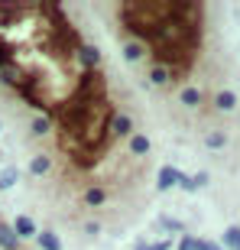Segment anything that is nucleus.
I'll return each mask as SVG.
<instances>
[{
  "label": "nucleus",
  "mask_w": 240,
  "mask_h": 250,
  "mask_svg": "<svg viewBox=\"0 0 240 250\" xmlns=\"http://www.w3.org/2000/svg\"><path fill=\"white\" fill-rule=\"evenodd\" d=\"M214 104H218L221 111H234V107H237V94L224 88V91H218V98H214Z\"/></svg>",
  "instance_id": "1"
},
{
  "label": "nucleus",
  "mask_w": 240,
  "mask_h": 250,
  "mask_svg": "<svg viewBox=\"0 0 240 250\" xmlns=\"http://www.w3.org/2000/svg\"><path fill=\"white\" fill-rule=\"evenodd\" d=\"M0 244H3L7 250H17L20 247V237L13 234V228H7L3 221H0Z\"/></svg>",
  "instance_id": "2"
},
{
  "label": "nucleus",
  "mask_w": 240,
  "mask_h": 250,
  "mask_svg": "<svg viewBox=\"0 0 240 250\" xmlns=\"http://www.w3.org/2000/svg\"><path fill=\"white\" fill-rule=\"evenodd\" d=\"M149 82L153 84H172V75H169V68H162V65H153V68H149Z\"/></svg>",
  "instance_id": "3"
},
{
  "label": "nucleus",
  "mask_w": 240,
  "mask_h": 250,
  "mask_svg": "<svg viewBox=\"0 0 240 250\" xmlns=\"http://www.w3.org/2000/svg\"><path fill=\"white\" fill-rule=\"evenodd\" d=\"M176 182H179V172L172 166H166L162 172H159V188H172Z\"/></svg>",
  "instance_id": "4"
},
{
  "label": "nucleus",
  "mask_w": 240,
  "mask_h": 250,
  "mask_svg": "<svg viewBox=\"0 0 240 250\" xmlns=\"http://www.w3.org/2000/svg\"><path fill=\"white\" fill-rule=\"evenodd\" d=\"M179 98H182V104H188V107H198V104H201V91H198V88H182Z\"/></svg>",
  "instance_id": "5"
},
{
  "label": "nucleus",
  "mask_w": 240,
  "mask_h": 250,
  "mask_svg": "<svg viewBox=\"0 0 240 250\" xmlns=\"http://www.w3.org/2000/svg\"><path fill=\"white\" fill-rule=\"evenodd\" d=\"M224 247H231V250H240V228H227L224 231Z\"/></svg>",
  "instance_id": "6"
},
{
  "label": "nucleus",
  "mask_w": 240,
  "mask_h": 250,
  "mask_svg": "<svg viewBox=\"0 0 240 250\" xmlns=\"http://www.w3.org/2000/svg\"><path fill=\"white\" fill-rule=\"evenodd\" d=\"M81 198H84L88 205H94V208H98V205H104V198H107V192H104V188H88V192H84Z\"/></svg>",
  "instance_id": "7"
},
{
  "label": "nucleus",
  "mask_w": 240,
  "mask_h": 250,
  "mask_svg": "<svg viewBox=\"0 0 240 250\" xmlns=\"http://www.w3.org/2000/svg\"><path fill=\"white\" fill-rule=\"evenodd\" d=\"M29 172H33V176H46L49 172V156H36L29 163Z\"/></svg>",
  "instance_id": "8"
},
{
  "label": "nucleus",
  "mask_w": 240,
  "mask_h": 250,
  "mask_svg": "<svg viewBox=\"0 0 240 250\" xmlns=\"http://www.w3.org/2000/svg\"><path fill=\"white\" fill-rule=\"evenodd\" d=\"M36 234V224L29 221V218H20L17 221V237H33Z\"/></svg>",
  "instance_id": "9"
},
{
  "label": "nucleus",
  "mask_w": 240,
  "mask_h": 250,
  "mask_svg": "<svg viewBox=\"0 0 240 250\" xmlns=\"http://www.w3.org/2000/svg\"><path fill=\"white\" fill-rule=\"evenodd\" d=\"M130 149H133L137 156H143V153H149V140L146 137H133L130 140Z\"/></svg>",
  "instance_id": "10"
},
{
  "label": "nucleus",
  "mask_w": 240,
  "mask_h": 250,
  "mask_svg": "<svg viewBox=\"0 0 240 250\" xmlns=\"http://www.w3.org/2000/svg\"><path fill=\"white\" fill-rule=\"evenodd\" d=\"M123 56H127L130 62H133V59L143 56V46H140V42H130V39H127V42H123Z\"/></svg>",
  "instance_id": "11"
},
{
  "label": "nucleus",
  "mask_w": 240,
  "mask_h": 250,
  "mask_svg": "<svg viewBox=\"0 0 240 250\" xmlns=\"http://www.w3.org/2000/svg\"><path fill=\"white\" fill-rule=\"evenodd\" d=\"M39 247H42V250H59V237H56V234H39Z\"/></svg>",
  "instance_id": "12"
},
{
  "label": "nucleus",
  "mask_w": 240,
  "mask_h": 250,
  "mask_svg": "<svg viewBox=\"0 0 240 250\" xmlns=\"http://www.w3.org/2000/svg\"><path fill=\"white\" fill-rule=\"evenodd\" d=\"M13 182H17V169H7V172L0 176V188H10Z\"/></svg>",
  "instance_id": "13"
},
{
  "label": "nucleus",
  "mask_w": 240,
  "mask_h": 250,
  "mask_svg": "<svg viewBox=\"0 0 240 250\" xmlns=\"http://www.w3.org/2000/svg\"><path fill=\"white\" fill-rule=\"evenodd\" d=\"M208 146H211V149H221L224 146V133H211V137H208Z\"/></svg>",
  "instance_id": "14"
},
{
  "label": "nucleus",
  "mask_w": 240,
  "mask_h": 250,
  "mask_svg": "<svg viewBox=\"0 0 240 250\" xmlns=\"http://www.w3.org/2000/svg\"><path fill=\"white\" fill-rule=\"evenodd\" d=\"M195 250H221V247L211 244V241H195Z\"/></svg>",
  "instance_id": "15"
},
{
  "label": "nucleus",
  "mask_w": 240,
  "mask_h": 250,
  "mask_svg": "<svg viewBox=\"0 0 240 250\" xmlns=\"http://www.w3.org/2000/svg\"><path fill=\"white\" fill-rule=\"evenodd\" d=\"M179 250H195V241H192V237H182V244H179Z\"/></svg>",
  "instance_id": "16"
}]
</instances>
